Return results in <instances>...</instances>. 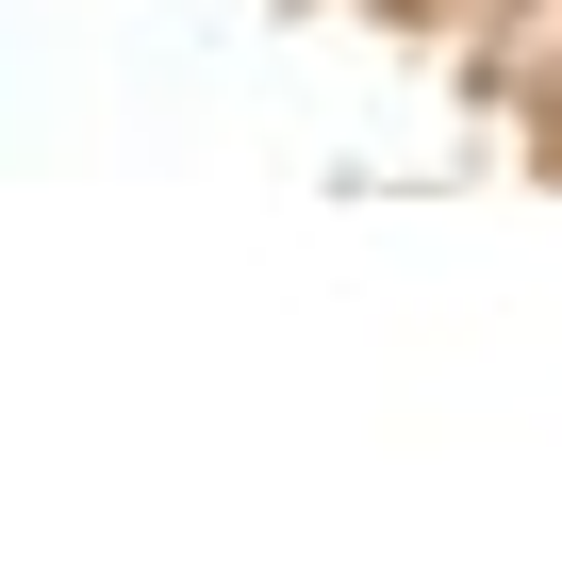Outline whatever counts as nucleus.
<instances>
[{"label":"nucleus","mask_w":562,"mask_h":562,"mask_svg":"<svg viewBox=\"0 0 562 562\" xmlns=\"http://www.w3.org/2000/svg\"><path fill=\"white\" fill-rule=\"evenodd\" d=\"M546 83H562V67H546Z\"/></svg>","instance_id":"obj_1"}]
</instances>
